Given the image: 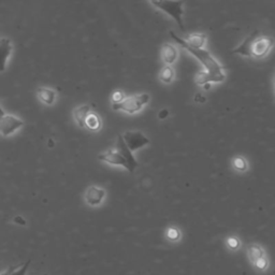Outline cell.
<instances>
[{"mask_svg": "<svg viewBox=\"0 0 275 275\" xmlns=\"http://www.w3.org/2000/svg\"><path fill=\"white\" fill-rule=\"evenodd\" d=\"M170 36L176 41L178 46L192 54L194 58H197L202 66V70L196 76V83L198 85H203L206 83H222L226 79L224 68L213 55L204 49H194L188 47L185 43V39L181 38L178 34L170 31Z\"/></svg>", "mask_w": 275, "mask_h": 275, "instance_id": "cell-1", "label": "cell"}, {"mask_svg": "<svg viewBox=\"0 0 275 275\" xmlns=\"http://www.w3.org/2000/svg\"><path fill=\"white\" fill-rule=\"evenodd\" d=\"M274 46V40L261 32H254L244 40V41L232 49L233 54L244 57H252L261 59L271 52Z\"/></svg>", "mask_w": 275, "mask_h": 275, "instance_id": "cell-2", "label": "cell"}, {"mask_svg": "<svg viewBox=\"0 0 275 275\" xmlns=\"http://www.w3.org/2000/svg\"><path fill=\"white\" fill-rule=\"evenodd\" d=\"M99 159L109 164H112V166L124 167L129 172H133L138 167V162L132 155V152L126 146L122 136L117 137L116 147L100 154Z\"/></svg>", "mask_w": 275, "mask_h": 275, "instance_id": "cell-3", "label": "cell"}, {"mask_svg": "<svg viewBox=\"0 0 275 275\" xmlns=\"http://www.w3.org/2000/svg\"><path fill=\"white\" fill-rule=\"evenodd\" d=\"M149 2H151L154 7L158 8L161 11L168 14L170 17H172L178 26L181 27L182 32H185L183 22V4L185 3V0H149Z\"/></svg>", "mask_w": 275, "mask_h": 275, "instance_id": "cell-4", "label": "cell"}, {"mask_svg": "<svg viewBox=\"0 0 275 275\" xmlns=\"http://www.w3.org/2000/svg\"><path fill=\"white\" fill-rule=\"evenodd\" d=\"M149 101V95L146 93L133 95L130 97H125L121 102L113 103L112 108L115 111H122L128 114H134L141 111Z\"/></svg>", "mask_w": 275, "mask_h": 275, "instance_id": "cell-5", "label": "cell"}, {"mask_svg": "<svg viewBox=\"0 0 275 275\" xmlns=\"http://www.w3.org/2000/svg\"><path fill=\"white\" fill-rule=\"evenodd\" d=\"M24 122L16 115L4 113L0 116V134L2 137L11 136L16 130L22 128Z\"/></svg>", "mask_w": 275, "mask_h": 275, "instance_id": "cell-6", "label": "cell"}, {"mask_svg": "<svg viewBox=\"0 0 275 275\" xmlns=\"http://www.w3.org/2000/svg\"><path fill=\"white\" fill-rule=\"evenodd\" d=\"M122 137L125 143H126V146L131 152L146 146L149 142V140L140 131H127L125 132V134Z\"/></svg>", "mask_w": 275, "mask_h": 275, "instance_id": "cell-7", "label": "cell"}, {"mask_svg": "<svg viewBox=\"0 0 275 275\" xmlns=\"http://www.w3.org/2000/svg\"><path fill=\"white\" fill-rule=\"evenodd\" d=\"M13 46L11 40L0 38V72H3L7 67V62L12 53Z\"/></svg>", "mask_w": 275, "mask_h": 275, "instance_id": "cell-8", "label": "cell"}, {"mask_svg": "<svg viewBox=\"0 0 275 275\" xmlns=\"http://www.w3.org/2000/svg\"><path fill=\"white\" fill-rule=\"evenodd\" d=\"M178 51L176 46L170 43H164L162 48V62L166 65H169V66H172V65L178 61Z\"/></svg>", "mask_w": 275, "mask_h": 275, "instance_id": "cell-9", "label": "cell"}, {"mask_svg": "<svg viewBox=\"0 0 275 275\" xmlns=\"http://www.w3.org/2000/svg\"><path fill=\"white\" fill-rule=\"evenodd\" d=\"M104 194L106 193H104L103 189L96 186H91L85 194V200L91 206H98L103 200Z\"/></svg>", "mask_w": 275, "mask_h": 275, "instance_id": "cell-10", "label": "cell"}, {"mask_svg": "<svg viewBox=\"0 0 275 275\" xmlns=\"http://www.w3.org/2000/svg\"><path fill=\"white\" fill-rule=\"evenodd\" d=\"M248 253H249V257H251L253 262L256 264V267L258 269L263 270L267 267V261L266 259H264L263 252L259 246H257V245H252L251 248L248 249Z\"/></svg>", "mask_w": 275, "mask_h": 275, "instance_id": "cell-11", "label": "cell"}, {"mask_svg": "<svg viewBox=\"0 0 275 275\" xmlns=\"http://www.w3.org/2000/svg\"><path fill=\"white\" fill-rule=\"evenodd\" d=\"M91 112V107L88 104H83L73 110V117L80 127H85V119Z\"/></svg>", "mask_w": 275, "mask_h": 275, "instance_id": "cell-12", "label": "cell"}, {"mask_svg": "<svg viewBox=\"0 0 275 275\" xmlns=\"http://www.w3.org/2000/svg\"><path fill=\"white\" fill-rule=\"evenodd\" d=\"M185 43H186L187 46L191 48L203 49L207 43V34L193 33L186 40H185Z\"/></svg>", "mask_w": 275, "mask_h": 275, "instance_id": "cell-13", "label": "cell"}, {"mask_svg": "<svg viewBox=\"0 0 275 275\" xmlns=\"http://www.w3.org/2000/svg\"><path fill=\"white\" fill-rule=\"evenodd\" d=\"M38 97L43 103L48 104V106H52L56 99V93L51 88L48 87H40L38 88Z\"/></svg>", "mask_w": 275, "mask_h": 275, "instance_id": "cell-14", "label": "cell"}, {"mask_svg": "<svg viewBox=\"0 0 275 275\" xmlns=\"http://www.w3.org/2000/svg\"><path fill=\"white\" fill-rule=\"evenodd\" d=\"M174 77H176L174 69L172 68V66H169V65H166L161 70V72H159V80L163 84H171L173 82Z\"/></svg>", "mask_w": 275, "mask_h": 275, "instance_id": "cell-15", "label": "cell"}, {"mask_svg": "<svg viewBox=\"0 0 275 275\" xmlns=\"http://www.w3.org/2000/svg\"><path fill=\"white\" fill-rule=\"evenodd\" d=\"M100 125H101V122H100L98 115L96 113L89 112L86 119H85V127L94 131V130H98L100 128Z\"/></svg>", "mask_w": 275, "mask_h": 275, "instance_id": "cell-16", "label": "cell"}, {"mask_svg": "<svg viewBox=\"0 0 275 275\" xmlns=\"http://www.w3.org/2000/svg\"><path fill=\"white\" fill-rule=\"evenodd\" d=\"M29 264H31V260H28L24 264H18L16 267L10 268L6 271V275H26Z\"/></svg>", "mask_w": 275, "mask_h": 275, "instance_id": "cell-17", "label": "cell"}, {"mask_svg": "<svg viewBox=\"0 0 275 275\" xmlns=\"http://www.w3.org/2000/svg\"><path fill=\"white\" fill-rule=\"evenodd\" d=\"M124 98H125L124 93L121 91H116V92H114L112 95V102L118 103V102H121Z\"/></svg>", "mask_w": 275, "mask_h": 275, "instance_id": "cell-18", "label": "cell"}, {"mask_svg": "<svg viewBox=\"0 0 275 275\" xmlns=\"http://www.w3.org/2000/svg\"><path fill=\"white\" fill-rule=\"evenodd\" d=\"M234 166H236V168L239 170H245V168H246V163H245L243 158H237L236 161H234Z\"/></svg>", "mask_w": 275, "mask_h": 275, "instance_id": "cell-19", "label": "cell"}, {"mask_svg": "<svg viewBox=\"0 0 275 275\" xmlns=\"http://www.w3.org/2000/svg\"><path fill=\"white\" fill-rule=\"evenodd\" d=\"M168 237L170 238V239H173V240H176V239H178V230H176V229H170L169 230V232H168Z\"/></svg>", "mask_w": 275, "mask_h": 275, "instance_id": "cell-20", "label": "cell"}, {"mask_svg": "<svg viewBox=\"0 0 275 275\" xmlns=\"http://www.w3.org/2000/svg\"><path fill=\"white\" fill-rule=\"evenodd\" d=\"M194 100H196L197 102H204L206 101V97H203L201 94H197L196 97H194Z\"/></svg>", "mask_w": 275, "mask_h": 275, "instance_id": "cell-21", "label": "cell"}, {"mask_svg": "<svg viewBox=\"0 0 275 275\" xmlns=\"http://www.w3.org/2000/svg\"><path fill=\"white\" fill-rule=\"evenodd\" d=\"M228 242H229V245H230V246L233 247V248H236V247L238 246V241H237L236 239H230Z\"/></svg>", "mask_w": 275, "mask_h": 275, "instance_id": "cell-22", "label": "cell"}, {"mask_svg": "<svg viewBox=\"0 0 275 275\" xmlns=\"http://www.w3.org/2000/svg\"><path fill=\"white\" fill-rule=\"evenodd\" d=\"M201 86L203 87V89H206V91H209V89L211 88V83H206V84L201 85Z\"/></svg>", "mask_w": 275, "mask_h": 275, "instance_id": "cell-23", "label": "cell"}, {"mask_svg": "<svg viewBox=\"0 0 275 275\" xmlns=\"http://www.w3.org/2000/svg\"><path fill=\"white\" fill-rule=\"evenodd\" d=\"M4 114V111L2 110V108L0 107V116H1V115H3Z\"/></svg>", "mask_w": 275, "mask_h": 275, "instance_id": "cell-24", "label": "cell"}, {"mask_svg": "<svg viewBox=\"0 0 275 275\" xmlns=\"http://www.w3.org/2000/svg\"><path fill=\"white\" fill-rule=\"evenodd\" d=\"M0 275H6V271H4L3 273H1V274H0Z\"/></svg>", "mask_w": 275, "mask_h": 275, "instance_id": "cell-25", "label": "cell"}]
</instances>
